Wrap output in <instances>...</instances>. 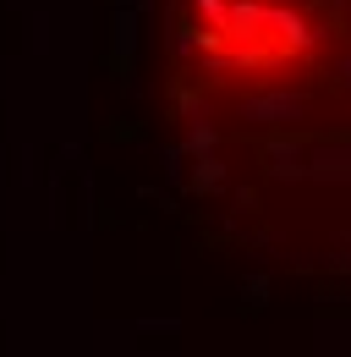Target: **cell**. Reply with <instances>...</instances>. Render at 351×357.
Wrapping results in <instances>:
<instances>
[{
  "instance_id": "6da1fadb",
  "label": "cell",
  "mask_w": 351,
  "mask_h": 357,
  "mask_svg": "<svg viewBox=\"0 0 351 357\" xmlns=\"http://www.w3.org/2000/svg\"><path fill=\"white\" fill-rule=\"evenodd\" d=\"M159 99L209 242L351 286V0H159Z\"/></svg>"
}]
</instances>
